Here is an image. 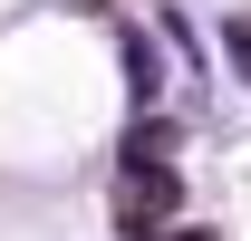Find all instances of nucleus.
<instances>
[{
    "label": "nucleus",
    "instance_id": "obj_2",
    "mask_svg": "<svg viewBox=\"0 0 251 241\" xmlns=\"http://www.w3.org/2000/svg\"><path fill=\"white\" fill-rule=\"evenodd\" d=\"M232 58H242V68H251V20H242V29H232Z\"/></svg>",
    "mask_w": 251,
    "mask_h": 241
},
{
    "label": "nucleus",
    "instance_id": "obj_3",
    "mask_svg": "<svg viewBox=\"0 0 251 241\" xmlns=\"http://www.w3.org/2000/svg\"><path fill=\"white\" fill-rule=\"evenodd\" d=\"M184 241H193V232H184Z\"/></svg>",
    "mask_w": 251,
    "mask_h": 241
},
{
    "label": "nucleus",
    "instance_id": "obj_1",
    "mask_svg": "<svg viewBox=\"0 0 251 241\" xmlns=\"http://www.w3.org/2000/svg\"><path fill=\"white\" fill-rule=\"evenodd\" d=\"M164 212H174V174H164V164H126L116 174V222L126 232H155Z\"/></svg>",
    "mask_w": 251,
    "mask_h": 241
}]
</instances>
